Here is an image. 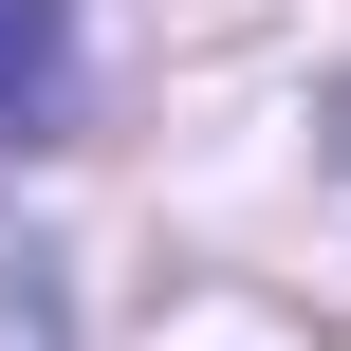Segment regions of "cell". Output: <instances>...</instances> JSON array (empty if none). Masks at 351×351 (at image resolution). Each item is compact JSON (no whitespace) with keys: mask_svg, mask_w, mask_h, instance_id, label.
I'll use <instances>...</instances> for the list:
<instances>
[{"mask_svg":"<svg viewBox=\"0 0 351 351\" xmlns=\"http://www.w3.org/2000/svg\"><path fill=\"white\" fill-rule=\"evenodd\" d=\"M74 111V0H0V130Z\"/></svg>","mask_w":351,"mask_h":351,"instance_id":"cell-1","label":"cell"},{"mask_svg":"<svg viewBox=\"0 0 351 351\" xmlns=\"http://www.w3.org/2000/svg\"><path fill=\"white\" fill-rule=\"evenodd\" d=\"M0 351H74V296H56L37 241H0Z\"/></svg>","mask_w":351,"mask_h":351,"instance_id":"cell-2","label":"cell"},{"mask_svg":"<svg viewBox=\"0 0 351 351\" xmlns=\"http://www.w3.org/2000/svg\"><path fill=\"white\" fill-rule=\"evenodd\" d=\"M333 130H351V111H333Z\"/></svg>","mask_w":351,"mask_h":351,"instance_id":"cell-3","label":"cell"}]
</instances>
